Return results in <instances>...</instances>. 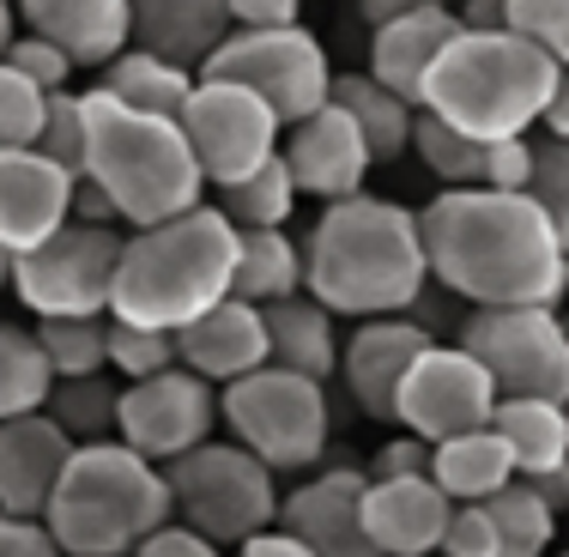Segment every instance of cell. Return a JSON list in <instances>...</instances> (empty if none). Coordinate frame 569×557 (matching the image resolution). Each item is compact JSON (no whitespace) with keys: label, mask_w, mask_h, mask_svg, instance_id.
Listing matches in <instances>:
<instances>
[{"label":"cell","mask_w":569,"mask_h":557,"mask_svg":"<svg viewBox=\"0 0 569 557\" xmlns=\"http://www.w3.org/2000/svg\"><path fill=\"white\" fill-rule=\"evenodd\" d=\"M303 291L340 321L400 316L430 291L418 212L382 195L328 200L303 237Z\"/></svg>","instance_id":"obj_2"},{"label":"cell","mask_w":569,"mask_h":557,"mask_svg":"<svg viewBox=\"0 0 569 557\" xmlns=\"http://www.w3.org/2000/svg\"><path fill=\"white\" fill-rule=\"evenodd\" d=\"M430 285L467 309L497 304H563L569 255L533 195L509 188H442L418 212Z\"/></svg>","instance_id":"obj_1"},{"label":"cell","mask_w":569,"mask_h":557,"mask_svg":"<svg viewBox=\"0 0 569 557\" xmlns=\"http://www.w3.org/2000/svg\"><path fill=\"white\" fill-rule=\"evenodd\" d=\"M200 73L212 79H237L254 98L273 103L279 121H297L309 110H321L333 91V61L321 49L316 31L303 24H230L224 43L200 61Z\"/></svg>","instance_id":"obj_9"},{"label":"cell","mask_w":569,"mask_h":557,"mask_svg":"<svg viewBox=\"0 0 569 557\" xmlns=\"http://www.w3.org/2000/svg\"><path fill=\"white\" fill-rule=\"evenodd\" d=\"M340 110L358 121L363 146H370V165H395V158L412 152V116L418 103H406L400 91H388L382 79L370 73H333V91H328Z\"/></svg>","instance_id":"obj_28"},{"label":"cell","mask_w":569,"mask_h":557,"mask_svg":"<svg viewBox=\"0 0 569 557\" xmlns=\"http://www.w3.org/2000/svg\"><path fill=\"white\" fill-rule=\"evenodd\" d=\"M37 346H43L56 376H91L110 370L103 346H110V316H37Z\"/></svg>","instance_id":"obj_35"},{"label":"cell","mask_w":569,"mask_h":557,"mask_svg":"<svg viewBox=\"0 0 569 557\" xmlns=\"http://www.w3.org/2000/svg\"><path fill=\"white\" fill-rule=\"evenodd\" d=\"M230 24H291L303 0H224Z\"/></svg>","instance_id":"obj_48"},{"label":"cell","mask_w":569,"mask_h":557,"mask_svg":"<svg viewBox=\"0 0 569 557\" xmlns=\"http://www.w3.org/2000/svg\"><path fill=\"white\" fill-rule=\"evenodd\" d=\"M0 557H61V546L49 539V527H43V521L0 509Z\"/></svg>","instance_id":"obj_47"},{"label":"cell","mask_w":569,"mask_h":557,"mask_svg":"<svg viewBox=\"0 0 569 557\" xmlns=\"http://www.w3.org/2000/svg\"><path fill=\"white\" fill-rule=\"evenodd\" d=\"M219 425L230 430V442H242L273 473H303L333 437L328 382L297 376L284 364H254L249 376L219 388Z\"/></svg>","instance_id":"obj_8"},{"label":"cell","mask_w":569,"mask_h":557,"mask_svg":"<svg viewBox=\"0 0 569 557\" xmlns=\"http://www.w3.org/2000/svg\"><path fill=\"white\" fill-rule=\"evenodd\" d=\"M551 86H558V61L539 56L527 37L515 31H455L442 56L430 61L418 110L449 121L467 140H515L546 121Z\"/></svg>","instance_id":"obj_4"},{"label":"cell","mask_w":569,"mask_h":557,"mask_svg":"<svg viewBox=\"0 0 569 557\" xmlns=\"http://www.w3.org/2000/svg\"><path fill=\"white\" fill-rule=\"evenodd\" d=\"M503 31L527 37L539 56L569 67V0H503Z\"/></svg>","instance_id":"obj_40"},{"label":"cell","mask_w":569,"mask_h":557,"mask_svg":"<svg viewBox=\"0 0 569 557\" xmlns=\"http://www.w3.org/2000/svg\"><path fill=\"white\" fill-rule=\"evenodd\" d=\"M485 515H491V527H497V557H546L551 539H558V527H563V515L527 479H509L503 491L485 497Z\"/></svg>","instance_id":"obj_31"},{"label":"cell","mask_w":569,"mask_h":557,"mask_svg":"<svg viewBox=\"0 0 569 557\" xmlns=\"http://www.w3.org/2000/svg\"><path fill=\"white\" fill-rule=\"evenodd\" d=\"M67 455H73V437L43 406L19 412V418H0V509L37 521L61 479V467H67Z\"/></svg>","instance_id":"obj_20"},{"label":"cell","mask_w":569,"mask_h":557,"mask_svg":"<svg viewBox=\"0 0 569 557\" xmlns=\"http://www.w3.org/2000/svg\"><path fill=\"white\" fill-rule=\"evenodd\" d=\"M460 31H497L503 24V0H449Z\"/></svg>","instance_id":"obj_50"},{"label":"cell","mask_w":569,"mask_h":557,"mask_svg":"<svg viewBox=\"0 0 569 557\" xmlns=\"http://www.w3.org/2000/svg\"><path fill=\"white\" fill-rule=\"evenodd\" d=\"M261 321H267V364H284V370L316 376V382H328L340 370V316L321 309L309 291L267 304Z\"/></svg>","instance_id":"obj_25"},{"label":"cell","mask_w":569,"mask_h":557,"mask_svg":"<svg viewBox=\"0 0 569 557\" xmlns=\"http://www.w3.org/2000/svg\"><path fill=\"white\" fill-rule=\"evenodd\" d=\"M230 261H237V225L207 200L176 219L121 230L110 316L176 334L194 316H207L219 297H230Z\"/></svg>","instance_id":"obj_3"},{"label":"cell","mask_w":569,"mask_h":557,"mask_svg":"<svg viewBox=\"0 0 569 557\" xmlns=\"http://www.w3.org/2000/svg\"><path fill=\"white\" fill-rule=\"evenodd\" d=\"M37 152L49 158V165H61L67 176H79V165H86V103H79V91H49L43 103V128H37Z\"/></svg>","instance_id":"obj_38"},{"label":"cell","mask_w":569,"mask_h":557,"mask_svg":"<svg viewBox=\"0 0 569 557\" xmlns=\"http://www.w3.org/2000/svg\"><path fill=\"white\" fill-rule=\"evenodd\" d=\"M527 195H533V207L546 212V225L558 230V242L569 255V140H558V133L533 140V176H527Z\"/></svg>","instance_id":"obj_37"},{"label":"cell","mask_w":569,"mask_h":557,"mask_svg":"<svg viewBox=\"0 0 569 557\" xmlns=\"http://www.w3.org/2000/svg\"><path fill=\"white\" fill-rule=\"evenodd\" d=\"M363 473H370V479H412V473H430V442L412 437V430H400V437H388L376 448V460Z\"/></svg>","instance_id":"obj_45"},{"label":"cell","mask_w":569,"mask_h":557,"mask_svg":"<svg viewBox=\"0 0 569 557\" xmlns=\"http://www.w3.org/2000/svg\"><path fill=\"white\" fill-rule=\"evenodd\" d=\"M237 557H316V551H309L303 539H291L284 527H261L254 539H242V546H237Z\"/></svg>","instance_id":"obj_49"},{"label":"cell","mask_w":569,"mask_h":557,"mask_svg":"<svg viewBox=\"0 0 569 557\" xmlns=\"http://www.w3.org/2000/svg\"><path fill=\"white\" fill-rule=\"evenodd\" d=\"M460 346L485 364L497 394H539L569 406V328L558 304H497L467 309Z\"/></svg>","instance_id":"obj_11"},{"label":"cell","mask_w":569,"mask_h":557,"mask_svg":"<svg viewBox=\"0 0 569 557\" xmlns=\"http://www.w3.org/2000/svg\"><path fill=\"white\" fill-rule=\"evenodd\" d=\"M546 557H551V551H546ZM558 557H569V551H558Z\"/></svg>","instance_id":"obj_56"},{"label":"cell","mask_w":569,"mask_h":557,"mask_svg":"<svg viewBox=\"0 0 569 557\" xmlns=\"http://www.w3.org/2000/svg\"><path fill=\"white\" fill-rule=\"evenodd\" d=\"M128 557H230V551H224V546H212V539H200L194 527L164 521V527H152V534H146Z\"/></svg>","instance_id":"obj_46"},{"label":"cell","mask_w":569,"mask_h":557,"mask_svg":"<svg viewBox=\"0 0 569 557\" xmlns=\"http://www.w3.org/2000/svg\"><path fill=\"white\" fill-rule=\"evenodd\" d=\"M170 485V521L194 527L200 539L237 551L242 539H254L261 527H273L279 515V473L267 460H254L242 442H194L188 455L164 460Z\"/></svg>","instance_id":"obj_7"},{"label":"cell","mask_w":569,"mask_h":557,"mask_svg":"<svg viewBox=\"0 0 569 557\" xmlns=\"http://www.w3.org/2000/svg\"><path fill=\"white\" fill-rule=\"evenodd\" d=\"M110 370L121 382H140V376H158L176 364V334L164 328H133V321H116L110 316V346H103Z\"/></svg>","instance_id":"obj_39"},{"label":"cell","mask_w":569,"mask_h":557,"mask_svg":"<svg viewBox=\"0 0 569 557\" xmlns=\"http://www.w3.org/2000/svg\"><path fill=\"white\" fill-rule=\"evenodd\" d=\"M297 182H291V170H284V158L273 152L261 170H249L242 182H230L219 188V212L237 230H284V219L297 212Z\"/></svg>","instance_id":"obj_33"},{"label":"cell","mask_w":569,"mask_h":557,"mask_svg":"<svg viewBox=\"0 0 569 557\" xmlns=\"http://www.w3.org/2000/svg\"><path fill=\"white\" fill-rule=\"evenodd\" d=\"M449 509L455 503L442 497V485L430 473H412V479H370L363 473L358 521L382 557H430L442 527H449Z\"/></svg>","instance_id":"obj_18"},{"label":"cell","mask_w":569,"mask_h":557,"mask_svg":"<svg viewBox=\"0 0 569 557\" xmlns=\"http://www.w3.org/2000/svg\"><path fill=\"white\" fill-rule=\"evenodd\" d=\"M43 103L49 91L31 86L7 56H0V146H31L37 128H43Z\"/></svg>","instance_id":"obj_41"},{"label":"cell","mask_w":569,"mask_h":557,"mask_svg":"<svg viewBox=\"0 0 569 557\" xmlns=\"http://www.w3.org/2000/svg\"><path fill=\"white\" fill-rule=\"evenodd\" d=\"M425 321L412 316V309H400V316H363L351 339H340V382L351 394V406H358L363 418H376V425H388L395 418V388L406 376V364L418 358V351L430 346Z\"/></svg>","instance_id":"obj_16"},{"label":"cell","mask_w":569,"mask_h":557,"mask_svg":"<svg viewBox=\"0 0 569 557\" xmlns=\"http://www.w3.org/2000/svg\"><path fill=\"white\" fill-rule=\"evenodd\" d=\"M98 91L121 98L128 110H152V116H182L188 91H194V67L182 61H164L152 49L128 43L121 56H110L98 67Z\"/></svg>","instance_id":"obj_29"},{"label":"cell","mask_w":569,"mask_h":557,"mask_svg":"<svg viewBox=\"0 0 569 557\" xmlns=\"http://www.w3.org/2000/svg\"><path fill=\"white\" fill-rule=\"evenodd\" d=\"M12 31H19V12H12V0H0V49H7Z\"/></svg>","instance_id":"obj_54"},{"label":"cell","mask_w":569,"mask_h":557,"mask_svg":"<svg viewBox=\"0 0 569 557\" xmlns=\"http://www.w3.org/2000/svg\"><path fill=\"white\" fill-rule=\"evenodd\" d=\"M279 158H284V170H291V182H297V195H309V200H346V195H358L363 182H370V146H363V133H358V121H351L340 103H321V110H309V116H297V121H284V133H279Z\"/></svg>","instance_id":"obj_15"},{"label":"cell","mask_w":569,"mask_h":557,"mask_svg":"<svg viewBox=\"0 0 569 557\" xmlns=\"http://www.w3.org/2000/svg\"><path fill=\"white\" fill-rule=\"evenodd\" d=\"M49 382H56V370H49L37 334L0 321V418L37 412V406L49 400Z\"/></svg>","instance_id":"obj_34"},{"label":"cell","mask_w":569,"mask_h":557,"mask_svg":"<svg viewBox=\"0 0 569 557\" xmlns=\"http://www.w3.org/2000/svg\"><path fill=\"white\" fill-rule=\"evenodd\" d=\"M176 121H182V140L194 152L200 176H207V188H230L249 170H261L279 152V133H284V121L273 116L267 98L212 73H194V91H188Z\"/></svg>","instance_id":"obj_12"},{"label":"cell","mask_w":569,"mask_h":557,"mask_svg":"<svg viewBox=\"0 0 569 557\" xmlns=\"http://www.w3.org/2000/svg\"><path fill=\"white\" fill-rule=\"evenodd\" d=\"M491 430L509 448L515 479L569 467V406L563 400H539V394H497Z\"/></svg>","instance_id":"obj_26"},{"label":"cell","mask_w":569,"mask_h":557,"mask_svg":"<svg viewBox=\"0 0 569 557\" xmlns=\"http://www.w3.org/2000/svg\"><path fill=\"white\" fill-rule=\"evenodd\" d=\"M116 400H121V376L116 370L56 376V382H49L43 412L56 418L73 442H103V437H116Z\"/></svg>","instance_id":"obj_32"},{"label":"cell","mask_w":569,"mask_h":557,"mask_svg":"<svg viewBox=\"0 0 569 557\" xmlns=\"http://www.w3.org/2000/svg\"><path fill=\"white\" fill-rule=\"evenodd\" d=\"M61 557H128L152 527L170 521V485L164 467L133 455L121 437L73 442L43 515Z\"/></svg>","instance_id":"obj_6"},{"label":"cell","mask_w":569,"mask_h":557,"mask_svg":"<svg viewBox=\"0 0 569 557\" xmlns=\"http://www.w3.org/2000/svg\"><path fill=\"white\" fill-rule=\"evenodd\" d=\"M121 261V225L67 219L37 249L12 255V297L31 316H110V285Z\"/></svg>","instance_id":"obj_10"},{"label":"cell","mask_w":569,"mask_h":557,"mask_svg":"<svg viewBox=\"0 0 569 557\" xmlns=\"http://www.w3.org/2000/svg\"><path fill=\"white\" fill-rule=\"evenodd\" d=\"M358 497H363V467H328L279 497L273 527L303 539L316 557H382L358 521Z\"/></svg>","instance_id":"obj_17"},{"label":"cell","mask_w":569,"mask_h":557,"mask_svg":"<svg viewBox=\"0 0 569 557\" xmlns=\"http://www.w3.org/2000/svg\"><path fill=\"white\" fill-rule=\"evenodd\" d=\"M0 56L19 67V73L31 79V86H43V91H67V86H73V73H79V67L67 61L61 49L49 43V37H37V31H12Z\"/></svg>","instance_id":"obj_42"},{"label":"cell","mask_w":569,"mask_h":557,"mask_svg":"<svg viewBox=\"0 0 569 557\" xmlns=\"http://www.w3.org/2000/svg\"><path fill=\"white\" fill-rule=\"evenodd\" d=\"M425 7H449V0H358L363 24H388V19H400V12H425Z\"/></svg>","instance_id":"obj_51"},{"label":"cell","mask_w":569,"mask_h":557,"mask_svg":"<svg viewBox=\"0 0 569 557\" xmlns=\"http://www.w3.org/2000/svg\"><path fill=\"white\" fill-rule=\"evenodd\" d=\"M412 152L442 188H479L485 182V140H467L430 110L412 116Z\"/></svg>","instance_id":"obj_36"},{"label":"cell","mask_w":569,"mask_h":557,"mask_svg":"<svg viewBox=\"0 0 569 557\" xmlns=\"http://www.w3.org/2000/svg\"><path fill=\"white\" fill-rule=\"evenodd\" d=\"M224 31H230L224 0H128V43L152 49L164 61H182L194 73L224 43Z\"/></svg>","instance_id":"obj_24"},{"label":"cell","mask_w":569,"mask_h":557,"mask_svg":"<svg viewBox=\"0 0 569 557\" xmlns=\"http://www.w3.org/2000/svg\"><path fill=\"white\" fill-rule=\"evenodd\" d=\"M219 430V388L207 376H194L188 364H170L158 376H140V382H121L116 400V437L146 460H176L194 442H207Z\"/></svg>","instance_id":"obj_14"},{"label":"cell","mask_w":569,"mask_h":557,"mask_svg":"<svg viewBox=\"0 0 569 557\" xmlns=\"http://www.w3.org/2000/svg\"><path fill=\"white\" fill-rule=\"evenodd\" d=\"M539 128L569 140V67H558V86H551V103H546V121H539Z\"/></svg>","instance_id":"obj_52"},{"label":"cell","mask_w":569,"mask_h":557,"mask_svg":"<svg viewBox=\"0 0 569 557\" xmlns=\"http://www.w3.org/2000/svg\"><path fill=\"white\" fill-rule=\"evenodd\" d=\"M430 479L442 485L449 503H485L491 491H503L515 479V460H509L503 437H497L491 425H479V430L430 442Z\"/></svg>","instance_id":"obj_27"},{"label":"cell","mask_w":569,"mask_h":557,"mask_svg":"<svg viewBox=\"0 0 569 557\" xmlns=\"http://www.w3.org/2000/svg\"><path fill=\"white\" fill-rule=\"evenodd\" d=\"M73 176L49 165L37 146H0V249L24 255L67 225Z\"/></svg>","instance_id":"obj_19"},{"label":"cell","mask_w":569,"mask_h":557,"mask_svg":"<svg viewBox=\"0 0 569 557\" xmlns=\"http://www.w3.org/2000/svg\"><path fill=\"white\" fill-rule=\"evenodd\" d=\"M7 273H12V255L0 249V291H7Z\"/></svg>","instance_id":"obj_55"},{"label":"cell","mask_w":569,"mask_h":557,"mask_svg":"<svg viewBox=\"0 0 569 557\" xmlns=\"http://www.w3.org/2000/svg\"><path fill=\"white\" fill-rule=\"evenodd\" d=\"M19 31H37L73 67L98 73L110 56L128 49V0H12Z\"/></svg>","instance_id":"obj_22"},{"label":"cell","mask_w":569,"mask_h":557,"mask_svg":"<svg viewBox=\"0 0 569 557\" xmlns=\"http://www.w3.org/2000/svg\"><path fill=\"white\" fill-rule=\"evenodd\" d=\"M437 551L442 557H497V527H491V515H485V503H455Z\"/></svg>","instance_id":"obj_43"},{"label":"cell","mask_w":569,"mask_h":557,"mask_svg":"<svg viewBox=\"0 0 569 557\" xmlns=\"http://www.w3.org/2000/svg\"><path fill=\"white\" fill-rule=\"evenodd\" d=\"M79 103H86V165H79V176L110 195L121 225L140 230V225L200 207L207 176H200L194 152L182 140V121L128 110L121 98H110L98 86L79 91Z\"/></svg>","instance_id":"obj_5"},{"label":"cell","mask_w":569,"mask_h":557,"mask_svg":"<svg viewBox=\"0 0 569 557\" xmlns=\"http://www.w3.org/2000/svg\"><path fill=\"white\" fill-rule=\"evenodd\" d=\"M527 176H533V133H515V140H491V146H485V182L479 188L527 195Z\"/></svg>","instance_id":"obj_44"},{"label":"cell","mask_w":569,"mask_h":557,"mask_svg":"<svg viewBox=\"0 0 569 557\" xmlns=\"http://www.w3.org/2000/svg\"><path fill=\"white\" fill-rule=\"evenodd\" d=\"M460 31L455 7H425V12H400L388 24H370V67L363 73L382 79L388 91H400L406 103H418L430 61L442 56V43Z\"/></svg>","instance_id":"obj_23"},{"label":"cell","mask_w":569,"mask_h":557,"mask_svg":"<svg viewBox=\"0 0 569 557\" xmlns=\"http://www.w3.org/2000/svg\"><path fill=\"white\" fill-rule=\"evenodd\" d=\"M527 485H533V491L546 497V503H551V509H558V515H569V467L533 473V479H527Z\"/></svg>","instance_id":"obj_53"},{"label":"cell","mask_w":569,"mask_h":557,"mask_svg":"<svg viewBox=\"0 0 569 557\" xmlns=\"http://www.w3.org/2000/svg\"><path fill=\"white\" fill-rule=\"evenodd\" d=\"M303 291V242L284 230H237V261H230V297L242 304H279Z\"/></svg>","instance_id":"obj_30"},{"label":"cell","mask_w":569,"mask_h":557,"mask_svg":"<svg viewBox=\"0 0 569 557\" xmlns=\"http://www.w3.org/2000/svg\"><path fill=\"white\" fill-rule=\"evenodd\" d=\"M176 364H188L194 376H207L212 388L249 376L254 364H267V321L261 304L242 297H219L207 316H194L188 328H176Z\"/></svg>","instance_id":"obj_21"},{"label":"cell","mask_w":569,"mask_h":557,"mask_svg":"<svg viewBox=\"0 0 569 557\" xmlns=\"http://www.w3.org/2000/svg\"><path fill=\"white\" fill-rule=\"evenodd\" d=\"M491 406H497V382L485 376V364L472 358L460 339L455 346L430 339V346L406 364L388 425L412 430V437H425V442H442V437H460V430L491 425Z\"/></svg>","instance_id":"obj_13"}]
</instances>
